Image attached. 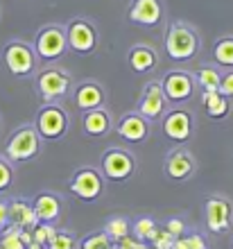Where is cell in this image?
Segmentation results:
<instances>
[{
  "instance_id": "6da1fadb",
  "label": "cell",
  "mask_w": 233,
  "mask_h": 249,
  "mask_svg": "<svg viewBox=\"0 0 233 249\" xmlns=\"http://www.w3.org/2000/svg\"><path fill=\"white\" fill-rule=\"evenodd\" d=\"M201 53V34L183 18L165 23L163 32V54L172 64H188Z\"/></svg>"
},
{
  "instance_id": "7a4b0ae2",
  "label": "cell",
  "mask_w": 233,
  "mask_h": 249,
  "mask_svg": "<svg viewBox=\"0 0 233 249\" xmlns=\"http://www.w3.org/2000/svg\"><path fill=\"white\" fill-rule=\"evenodd\" d=\"M32 84L41 102H64L66 98H71L75 82H72V75L61 64H46L36 71Z\"/></svg>"
},
{
  "instance_id": "3957f363",
  "label": "cell",
  "mask_w": 233,
  "mask_h": 249,
  "mask_svg": "<svg viewBox=\"0 0 233 249\" xmlns=\"http://www.w3.org/2000/svg\"><path fill=\"white\" fill-rule=\"evenodd\" d=\"M0 61L5 71L16 79H32L39 71V57L34 53L30 41L25 39H9L0 50Z\"/></svg>"
},
{
  "instance_id": "277c9868",
  "label": "cell",
  "mask_w": 233,
  "mask_h": 249,
  "mask_svg": "<svg viewBox=\"0 0 233 249\" xmlns=\"http://www.w3.org/2000/svg\"><path fill=\"white\" fill-rule=\"evenodd\" d=\"M43 152V138L39 136V131L34 129L32 123H23L7 136L5 141V154L14 165L30 163L34 159H39Z\"/></svg>"
},
{
  "instance_id": "5b68a950",
  "label": "cell",
  "mask_w": 233,
  "mask_h": 249,
  "mask_svg": "<svg viewBox=\"0 0 233 249\" xmlns=\"http://www.w3.org/2000/svg\"><path fill=\"white\" fill-rule=\"evenodd\" d=\"M32 124L43 138V143H57L71 131V113L66 111L61 102H41Z\"/></svg>"
},
{
  "instance_id": "8992f818",
  "label": "cell",
  "mask_w": 233,
  "mask_h": 249,
  "mask_svg": "<svg viewBox=\"0 0 233 249\" xmlns=\"http://www.w3.org/2000/svg\"><path fill=\"white\" fill-rule=\"evenodd\" d=\"M97 168L104 175L107 184H127V181L136 177L138 161L131 150L111 145L100 154V165Z\"/></svg>"
},
{
  "instance_id": "52a82bcc",
  "label": "cell",
  "mask_w": 233,
  "mask_h": 249,
  "mask_svg": "<svg viewBox=\"0 0 233 249\" xmlns=\"http://www.w3.org/2000/svg\"><path fill=\"white\" fill-rule=\"evenodd\" d=\"M66 39H68V53L77 57H93L100 53L102 39L95 20L89 16H75L66 23Z\"/></svg>"
},
{
  "instance_id": "ba28073f",
  "label": "cell",
  "mask_w": 233,
  "mask_h": 249,
  "mask_svg": "<svg viewBox=\"0 0 233 249\" xmlns=\"http://www.w3.org/2000/svg\"><path fill=\"white\" fill-rule=\"evenodd\" d=\"M32 48L39 61L43 64H59L68 54V39H66V25L61 23H48L39 27L32 39Z\"/></svg>"
},
{
  "instance_id": "9c48e42d",
  "label": "cell",
  "mask_w": 233,
  "mask_h": 249,
  "mask_svg": "<svg viewBox=\"0 0 233 249\" xmlns=\"http://www.w3.org/2000/svg\"><path fill=\"white\" fill-rule=\"evenodd\" d=\"M68 190L79 202L95 204L107 193V179L97 165H79L77 170H72L71 179H68Z\"/></svg>"
},
{
  "instance_id": "30bf717a",
  "label": "cell",
  "mask_w": 233,
  "mask_h": 249,
  "mask_svg": "<svg viewBox=\"0 0 233 249\" xmlns=\"http://www.w3.org/2000/svg\"><path fill=\"white\" fill-rule=\"evenodd\" d=\"M159 82H161V89L165 93L170 109L186 107L188 102H193L195 93H197L193 71H188V68H170L163 72Z\"/></svg>"
},
{
  "instance_id": "8fae6325",
  "label": "cell",
  "mask_w": 233,
  "mask_h": 249,
  "mask_svg": "<svg viewBox=\"0 0 233 249\" xmlns=\"http://www.w3.org/2000/svg\"><path fill=\"white\" fill-rule=\"evenodd\" d=\"M163 138H168L175 145H188L195 138V127H197V118L195 113L186 107H175L168 109L165 116L159 120Z\"/></svg>"
},
{
  "instance_id": "7c38bea8",
  "label": "cell",
  "mask_w": 233,
  "mask_h": 249,
  "mask_svg": "<svg viewBox=\"0 0 233 249\" xmlns=\"http://www.w3.org/2000/svg\"><path fill=\"white\" fill-rule=\"evenodd\" d=\"M165 0H129L125 18L129 25L152 32L165 25Z\"/></svg>"
},
{
  "instance_id": "4fadbf2b",
  "label": "cell",
  "mask_w": 233,
  "mask_h": 249,
  "mask_svg": "<svg viewBox=\"0 0 233 249\" xmlns=\"http://www.w3.org/2000/svg\"><path fill=\"white\" fill-rule=\"evenodd\" d=\"M204 224L211 233H227L233 224V202L222 193H211L204 197Z\"/></svg>"
},
{
  "instance_id": "5bb4252c",
  "label": "cell",
  "mask_w": 233,
  "mask_h": 249,
  "mask_svg": "<svg viewBox=\"0 0 233 249\" xmlns=\"http://www.w3.org/2000/svg\"><path fill=\"white\" fill-rule=\"evenodd\" d=\"M163 175L172 184H186L197 175V159L188 147L177 145L163 159Z\"/></svg>"
},
{
  "instance_id": "9a60e30c",
  "label": "cell",
  "mask_w": 233,
  "mask_h": 249,
  "mask_svg": "<svg viewBox=\"0 0 233 249\" xmlns=\"http://www.w3.org/2000/svg\"><path fill=\"white\" fill-rule=\"evenodd\" d=\"M170 109L168 100H165V93L161 89V82L159 79H149L147 84L143 86V93L136 102V111L141 113L143 118H147L149 123L154 124L165 116V111Z\"/></svg>"
},
{
  "instance_id": "2e32d148",
  "label": "cell",
  "mask_w": 233,
  "mask_h": 249,
  "mask_svg": "<svg viewBox=\"0 0 233 249\" xmlns=\"http://www.w3.org/2000/svg\"><path fill=\"white\" fill-rule=\"evenodd\" d=\"M113 131L127 145H143L152 134V123L147 118H143L141 113L134 109V111H125L113 123Z\"/></svg>"
},
{
  "instance_id": "e0dca14e",
  "label": "cell",
  "mask_w": 233,
  "mask_h": 249,
  "mask_svg": "<svg viewBox=\"0 0 233 249\" xmlns=\"http://www.w3.org/2000/svg\"><path fill=\"white\" fill-rule=\"evenodd\" d=\"M71 105L82 113L97 107H107V89L97 79H82L77 84H72Z\"/></svg>"
},
{
  "instance_id": "ac0fdd59",
  "label": "cell",
  "mask_w": 233,
  "mask_h": 249,
  "mask_svg": "<svg viewBox=\"0 0 233 249\" xmlns=\"http://www.w3.org/2000/svg\"><path fill=\"white\" fill-rule=\"evenodd\" d=\"M32 206L39 222L59 224L61 217L66 215V197L57 190H39L32 197Z\"/></svg>"
},
{
  "instance_id": "d6986e66",
  "label": "cell",
  "mask_w": 233,
  "mask_h": 249,
  "mask_svg": "<svg viewBox=\"0 0 233 249\" xmlns=\"http://www.w3.org/2000/svg\"><path fill=\"white\" fill-rule=\"evenodd\" d=\"M125 64L134 75H152L159 68V53L149 43H134L125 54Z\"/></svg>"
},
{
  "instance_id": "ffe728a7",
  "label": "cell",
  "mask_w": 233,
  "mask_h": 249,
  "mask_svg": "<svg viewBox=\"0 0 233 249\" xmlns=\"http://www.w3.org/2000/svg\"><path fill=\"white\" fill-rule=\"evenodd\" d=\"M113 116L107 107H97L82 113V134L86 138H107L113 131Z\"/></svg>"
},
{
  "instance_id": "44dd1931",
  "label": "cell",
  "mask_w": 233,
  "mask_h": 249,
  "mask_svg": "<svg viewBox=\"0 0 233 249\" xmlns=\"http://www.w3.org/2000/svg\"><path fill=\"white\" fill-rule=\"evenodd\" d=\"M7 206H9V224L18 227V229H32L34 224L39 222V217L34 213L32 199L27 197H14V199H7Z\"/></svg>"
},
{
  "instance_id": "7402d4cb",
  "label": "cell",
  "mask_w": 233,
  "mask_h": 249,
  "mask_svg": "<svg viewBox=\"0 0 233 249\" xmlns=\"http://www.w3.org/2000/svg\"><path fill=\"white\" fill-rule=\"evenodd\" d=\"M201 100V109L206 111V116L211 120H227L233 111V100H229L227 95H222L220 91H208V93H199Z\"/></svg>"
},
{
  "instance_id": "603a6c76",
  "label": "cell",
  "mask_w": 233,
  "mask_h": 249,
  "mask_svg": "<svg viewBox=\"0 0 233 249\" xmlns=\"http://www.w3.org/2000/svg\"><path fill=\"white\" fill-rule=\"evenodd\" d=\"M195 84L199 93H208V91H217L220 89V79H222V68L215 64H201L193 71Z\"/></svg>"
},
{
  "instance_id": "cb8c5ba5",
  "label": "cell",
  "mask_w": 233,
  "mask_h": 249,
  "mask_svg": "<svg viewBox=\"0 0 233 249\" xmlns=\"http://www.w3.org/2000/svg\"><path fill=\"white\" fill-rule=\"evenodd\" d=\"M211 57H213V64L220 66L222 71L233 68V34H222L215 39Z\"/></svg>"
},
{
  "instance_id": "d4e9b609",
  "label": "cell",
  "mask_w": 233,
  "mask_h": 249,
  "mask_svg": "<svg viewBox=\"0 0 233 249\" xmlns=\"http://www.w3.org/2000/svg\"><path fill=\"white\" fill-rule=\"evenodd\" d=\"M161 224L156 222L152 215H141L136 217L134 222H131V233H134V240L138 243H152V238L156 236V231H159Z\"/></svg>"
},
{
  "instance_id": "484cf974",
  "label": "cell",
  "mask_w": 233,
  "mask_h": 249,
  "mask_svg": "<svg viewBox=\"0 0 233 249\" xmlns=\"http://www.w3.org/2000/svg\"><path fill=\"white\" fill-rule=\"evenodd\" d=\"M104 233L113 240V243H120L125 238L131 233V222L129 217H123V215H111L107 222H104Z\"/></svg>"
},
{
  "instance_id": "4316f807",
  "label": "cell",
  "mask_w": 233,
  "mask_h": 249,
  "mask_svg": "<svg viewBox=\"0 0 233 249\" xmlns=\"http://www.w3.org/2000/svg\"><path fill=\"white\" fill-rule=\"evenodd\" d=\"M77 249H116V243L104 233V229H100V231L89 233L86 238H82Z\"/></svg>"
},
{
  "instance_id": "83f0119b",
  "label": "cell",
  "mask_w": 233,
  "mask_h": 249,
  "mask_svg": "<svg viewBox=\"0 0 233 249\" xmlns=\"http://www.w3.org/2000/svg\"><path fill=\"white\" fill-rule=\"evenodd\" d=\"M79 245V238L75 231H68V229H57L54 238L48 243L46 249H77Z\"/></svg>"
},
{
  "instance_id": "f1b7e54d",
  "label": "cell",
  "mask_w": 233,
  "mask_h": 249,
  "mask_svg": "<svg viewBox=\"0 0 233 249\" xmlns=\"http://www.w3.org/2000/svg\"><path fill=\"white\" fill-rule=\"evenodd\" d=\"M14 179H16V165L5 154H0V193H7L12 188Z\"/></svg>"
},
{
  "instance_id": "f546056e",
  "label": "cell",
  "mask_w": 233,
  "mask_h": 249,
  "mask_svg": "<svg viewBox=\"0 0 233 249\" xmlns=\"http://www.w3.org/2000/svg\"><path fill=\"white\" fill-rule=\"evenodd\" d=\"M54 233H57V224L52 222H36L32 227V240L43 245V247H48V243L54 238Z\"/></svg>"
},
{
  "instance_id": "4dcf8cb0",
  "label": "cell",
  "mask_w": 233,
  "mask_h": 249,
  "mask_svg": "<svg viewBox=\"0 0 233 249\" xmlns=\"http://www.w3.org/2000/svg\"><path fill=\"white\" fill-rule=\"evenodd\" d=\"M161 227L168 231L172 238H183L188 231H190V227H188V222L183 220V217H168Z\"/></svg>"
},
{
  "instance_id": "1f68e13d",
  "label": "cell",
  "mask_w": 233,
  "mask_h": 249,
  "mask_svg": "<svg viewBox=\"0 0 233 249\" xmlns=\"http://www.w3.org/2000/svg\"><path fill=\"white\" fill-rule=\"evenodd\" d=\"M186 243H188V249H208V240L204 238V233L193 229L186 233Z\"/></svg>"
},
{
  "instance_id": "d6a6232c",
  "label": "cell",
  "mask_w": 233,
  "mask_h": 249,
  "mask_svg": "<svg viewBox=\"0 0 233 249\" xmlns=\"http://www.w3.org/2000/svg\"><path fill=\"white\" fill-rule=\"evenodd\" d=\"M217 91L222 95H227L229 100H233V68L229 71H222V79H220V89Z\"/></svg>"
},
{
  "instance_id": "836d02e7",
  "label": "cell",
  "mask_w": 233,
  "mask_h": 249,
  "mask_svg": "<svg viewBox=\"0 0 233 249\" xmlns=\"http://www.w3.org/2000/svg\"><path fill=\"white\" fill-rule=\"evenodd\" d=\"M172 240H175V238L170 236V233H168L165 229H163V227H159V231H156V236L152 238V243H149V245H152L154 249H168Z\"/></svg>"
},
{
  "instance_id": "e575fe53",
  "label": "cell",
  "mask_w": 233,
  "mask_h": 249,
  "mask_svg": "<svg viewBox=\"0 0 233 249\" xmlns=\"http://www.w3.org/2000/svg\"><path fill=\"white\" fill-rule=\"evenodd\" d=\"M9 224V206H7V199H0V231Z\"/></svg>"
},
{
  "instance_id": "d590c367",
  "label": "cell",
  "mask_w": 233,
  "mask_h": 249,
  "mask_svg": "<svg viewBox=\"0 0 233 249\" xmlns=\"http://www.w3.org/2000/svg\"><path fill=\"white\" fill-rule=\"evenodd\" d=\"M168 249H188V243H186V236L183 238H175L172 243H170Z\"/></svg>"
},
{
  "instance_id": "8d00e7d4",
  "label": "cell",
  "mask_w": 233,
  "mask_h": 249,
  "mask_svg": "<svg viewBox=\"0 0 233 249\" xmlns=\"http://www.w3.org/2000/svg\"><path fill=\"white\" fill-rule=\"evenodd\" d=\"M27 249H46V247H43V245H39V243H34V240H32V245H27Z\"/></svg>"
},
{
  "instance_id": "74e56055",
  "label": "cell",
  "mask_w": 233,
  "mask_h": 249,
  "mask_svg": "<svg viewBox=\"0 0 233 249\" xmlns=\"http://www.w3.org/2000/svg\"><path fill=\"white\" fill-rule=\"evenodd\" d=\"M0 134H2V116H0Z\"/></svg>"
},
{
  "instance_id": "f35d334b",
  "label": "cell",
  "mask_w": 233,
  "mask_h": 249,
  "mask_svg": "<svg viewBox=\"0 0 233 249\" xmlns=\"http://www.w3.org/2000/svg\"><path fill=\"white\" fill-rule=\"evenodd\" d=\"M231 249H233V240H231Z\"/></svg>"
},
{
  "instance_id": "ab89813d",
  "label": "cell",
  "mask_w": 233,
  "mask_h": 249,
  "mask_svg": "<svg viewBox=\"0 0 233 249\" xmlns=\"http://www.w3.org/2000/svg\"><path fill=\"white\" fill-rule=\"evenodd\" d=\"M0 16H2V12H0Z\"/></svg>"
},
{
  "instance_id": "60d3db41",
  "label": "cell",
  "mask_w": 233,
  "mask_h": 249,
  "mask_svg": "<svg viewBox=\"0 0 233 249\" xmlns=\"http://www.w3.org/2000/svg\"><path fill=\"white\" fill-rule=\"evenodd\" d=\"M0 249H5V247H0Z\"/></svg>"
}]
</instances>
